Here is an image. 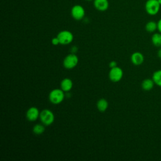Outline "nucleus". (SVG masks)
<instances>
[{
	"mask_svg": "<svg viewBox=\"0 0 161 161\" xmlns=\"http://www.w3.org/2000/svg\"><path fill=\"white\" fill-rule=\"evenodd\" d=\"M70 14L72 17L77 21L82 19L85 16V9L82 6L79 4H75L73 6L70 10Z\"/></svg>",
	"mask_w": 161,
	"mask_h": 161,
	"instance_id": "obj_6",
	"label": "nucleus"
},
{
	"mask_svg": "<svg viewBox=\"0 0 161 161\" xmlns=\"http://www.w3.org/2000/svg\"><path fill=\"white\" fill-rule=\"evenodd\" d=\"M70 50H71V53H75L78 51V47L75 45L74 46H72L71 48H70Z\"/></svg>",
	"mask_w": 161,
	"mask_h": 161,
	"instance_id": "obj_20",
	"label": "nucleus"
},
{
	"mask_svg": "<svg viewBox=\"0 0 161 161\" xmlns=\"http://www.w3.org/2000/svg\"><path fill=\"white\" fill-rule=\"evenodd\" d=\"M123 76V71L121 68L116 66L114 68H111L109 72V79L114 82H118L120 81Z\"/></svg>",
	"mask_w": 161,
	"mask_h": 161,
	"instance_id": "obj_7",
	"label": "nucleus"
},
{
	"mask_svg": "<svg viewBox=\"0 0 161 161\" xmlns=\"http://www.w3.org/2000/svg\"><path fill=\"white\" fill-rule=\"evenodd\" d=\"M61 45H68L74 39V35L69 30H62L60 31L57 36Z\"/></svg>",
	"mask_w": 161,
	"mask_h": 161,
	"instance_id": "obj_5",
	"label": "nucleus"
},
{
	"mask_svg": "<svg viewBox=\"0 0 161 161\" xmlns=\"http://www.w3.org/2000/svg\"><path fill=\"white\" fill-rule=\"evenodd\" d=\"M39 118L41 122L45 126L51 125L55 120V116L53 113L48 109H44L41 111Z\"/></svg>",
	"mask_w": 161,
	"mask_h": 161,
	"instance_id": "obj_3",
	"label": "nucleus"
},
{
	"mask_svg": "<svg viewBox=\"0 0 161 161\" xmlns=\"http://www.w3.org/2000/svg\"><path fill=\"white\" fill-rule=\"evenodd\" d=\"M152 44L157 47H161V33H155L151 38Z\"/></svg>",
	"mask_w": 161,
	"mask_h": 161,
	"instance_id": "obj_14",
	"label": "nucleus"
},
{
	"mask_svg": "<svg viewBox=\"0 0 161 161\" xmlns=\"http://www.w3.org/2000/svg\"><path fill=\"white\" fill-rule=\"evenodd\" d=\"M158 1V3H159V4L161 5V0H157Z\"/></svg>",
	"mask_w": 161,
	"mask_h": 161,
	"instance_id": "obj_23",
	"label": "nucleus"
},
{
	"mask_svg": "<svg viewBox=\"0 0 161 161\" xmlns=\"http://www.w3.org/2000/svg\"><path fill=\"white\" fill-rule=\"evenodd\" d=\"M87 1H94V0H86Z\"/></svg>",
	"mask_w": 161,
	"mask_h": 161,
	"instance_id": "obj_24",
	"label": "nucleus"
},
{
	"mask_svg": "<svg viewBox=\"0 0 161 161\" xmlns=\"http://www.w3.org/2000/svg\"><path fill=\"white\" fill-rule=\"evenodd\" d=\"M73 87V82L69 78H64L60 82V89L65 92H69Z\"/></svg>",
	"mask_w": 161,
	"mask_h": 161,
	"instance_id": "obj_11",
	"label": "nucleus"
},
{
	"mask_svg": "<svg viewBox=\"0 0 161 161\" xmlns=\"http://www.w3.org/2000/svg\"><path fill=\"white\" fill-rule=\"evenodd\" d=\"M154 84L155 83L152 79H145L142 81L141 86L143 90L149 91L153 89Z\"/></svg>",
	"mask_w": 161,
	"mask_h": 161,
	"instance_id": "obj_12",
	"label": "nucleus"
},
{
	"mask_svg": "<svg viewBox=\"0 0 161 161\" xmlns=\"http://www.w3.org/2000/svg\"><path fill=\"white\" fill-rule=\"evenodd\" d=\"M117 66V62H116V61H114V60H112V61H111L110 62H109V67L111 69V68H114V67H116Z\"/></svg>",
	"mask_w": 161,
	"mask_h": 161,
	"instance_id": "obj_19",
	"label": "nucleus"
},
{
	"mask_svg": "<svg viewBox=\"0 0 161 161\" xmlns=\"http://www.w3.org/2000/svg\"><path fill=\"white\" fill-rule=\"evenodd\" d=\"M45 130V125L42 124H36L33 128V132L35 135H41Z\"/></svg>",
	"mask_w": 161,
	"mask_h": 161,
	"instance_id": "obj_17",
	"label": "nucleus"
},
{
	"mask_svg": "<svg viewBox=\"0 0 161 161\" xmlns=\"http://www.w3.org/2000/svg\"><path fill=\"white\" fill-rule=\"evenodd\" d=\"M40 112L36 107H30L26 113V117L30 121H35L40 117Z\"/></svg>",
	"mask_w": 161,
	"mask_h": 161,
	"instance_id": "obj_8",
	"label": "nucleus"
},
{
	"mask_svg": "<svg viewBox=\"0 0 161 161\" xmlns=\"http://www.w3.org/2000/svg\"><path fill=\"white\" fill-rule=\"evenodd\" d=\"M65 97V92L60 88H57L52 90L48 95V99L50 103L53 104L61 103Z\"/></svg>",
	"mask_w": 161,
	"mask_h": 161,
	"instance_id": "obj_1",
	"label": "nucleus"
},
{
	"mask_svg": "<svg viewBox=\"0 0 161 161\" xmlns=\"http://www.w3.org/2000/svg\"><path fill=\"white\" fill-rule=\"evenodd\" d=\"M79 58L75 53H70L67 55L63 60V65L67 69H72L75 67L78 64Z\"/></svg>",
	"mask_w": 161,
	"mask_h": 161,
	"instance_id": "obj_4",
	"label": "nucleus"
},
{
	"mask_svg": "<svg viewBox=\"0 0 161 161\" xmlns=\"http://www.w3.org/2000/svg\"><path fill=\"white\" fill-rule=\"evenodd\" d=\"M52 44L53 45H58V44H60V41L57 36L54 37L52 39Z\"/></svg>",
	"mask_w": 161,
	"mask_h": 161,
	"instance_id": "obj_18",
	"label": "nucleus"
},
{
	"mask_svg": "<svg viewBox=\"0 0 161 161\" xmlns=\"http://www.w3.org/2000/svg\"><path fill=\"white\" fill-rule=\"evenodd\" d=\"M93 5L97 11H105L109 8L108 0H94Z\"/></svg>",
	"mask_w": 161,
	"mask_h": 161,
	"instance_id": "obj_9",
	"label": "nucleus"
},
{
	"mask_svg": "<svg viewBox=\"0 0 161 161\" xmlns=\"http://www.w3.org/2000/svg\"><path fill=\"white\" fill-rule=\"evenodd\" d=\"M145 30L147 32L153 33L157 30V23L154 21H150L145 25Z\"/></svg>",
	"mask_w": 161,
	"mask_h": 161,
	"instance_id": "obj_15",
	"label": "nucleus"
},
{
	"mask_svg": "<svg viewBox=\"0 0 161 161\" xmlns=\"http://www.w3.org/2000/svg\"><path fill=\"white\" fill-rule=\"evenodd\" d=\"M160 6L157 0H147L145 4V9L148 14L154 16L159 12Z\"/></svg>",
	"mask_w": 161,
	"mask_h": 161,
	"instance_id": "obj_2",
	"label": "nucleus"
},
{
	"mask_svg": "<svg viewBox=\"0 0 161 161\" xmlns=\"http://www.w3.org/2000/svg\"><path fill=\"white\" fill-rule=\"evenodd\" d=\"M157 30L161 33V18L157 22Z\"/></svg>",
	"mask_w": 161,
	"mask_h": 161,
	"instance_id": "obj_21",
	"label": "nucleus"
},
{
	"mask_svg": "<svg viewBox=\"0 0 161 161\" xmlns=\"http://www.w3.org/2000/svg\"><path fill=\"white\" fill-rule=\"evenodd\" d=\"M155 83L159 87H161V70H157L153 72L152 78Z\"/></svg>",
	"mask_w": 161,
	"mask_h": 161,
	"instance_id": "obj_16",
	"label": "nucleus"
},
{
	"mask_svg": "<svg viewBox=\"0 0 161 161\" xmlns=\"http://www.w3.org/2000/svg\"><path fill=\"white\" fill-rule=\"evenodd\" d=\"M130 59L133 64L135 65H140L144 61V56L142 53L136 52L131 54Z\"/></svg>",
	"mask_w": 161,
	"mask_h": 161,
	"instance_id": "obj_10",
	"label": "nucleus"
},
{
	"mask_svg": "<svg viewBox=\"0 0 161 161\" xmlns=\"http://www.w3.org/2000/svg\"><path fill=\"white\" fill-rule=\"evenodd\" d=\"M157 56L159 57V58H161V47H160V48L158 50V52H157Z\"/></svg>",
	"mask_w": 161,
	"mask_h": 161,
	"instance_id": "obj_22",
	"label": "nucleus"
},
{
	"mask_svg": "<svg viewBox=\"0 0 161 161\" xmlns=\"http://www.w3.org/2000/svg\"><path fill=\"white\" fill-rule=\"evenodd\" d=\"M96 106L99 111L104 112L108 108V103L106 99L101 98L97 101Z\"/></svg>",
	"mask_w": 161,
	"mask_h": 161,
	"instance_id": "obj_13",
	"label": "nucleus"
}]
</instances>
